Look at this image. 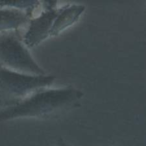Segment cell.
I'll return each instance as SVG.
<instances>
[{
    "instance_id": "6",
    "label": "cell",
    "mask_w": 146,
    "mask_h": 146,
    "mask_svg": "<svg viewBox=\"0 0 146 146\" xmlns=\"http://www.w3.org/2000/svg\"><path fill=\"white\" fill-rule=\"evenodd\" d=\"M31 15L17 9L0 8V33L18 29L31 19Z\"/></svg>"
},
{
    "instance_id": "8",
    "label": "cell",
    "mask_w": 146,
    "mask_h": 146,
    "mask_svg": "<svg viewBox=\"0 0 146 146\" xmlns=\"http://www.w3.org/2000/svg\"><path fill=\"white\" fill-rule=\"evenodd\" d=\"M56 146H70L69 144L65 142L64 139L62 138H60L58 139V140L56 141Z\"/></svg>"
},
{
    "instance_id": "4",
    "label": "cell",
    "mask_w": 146,
    "mask_h": 146,
    "mask_svg": "<svg viewBox=\"0 0 146 146\" xmlns=\"http://www.w3.org/2000/svg\"><path fill=\"white\" fill-rule=\"evenodd\" d=\"M44 10L38 16L31 19L28 30L23 37L27 47L32 48L51 36V31L55 19L60 11L56 1H43Z\"/></svg>"
},
{
    "instance_id": "5",
    "label": "cell",
    "mask_w": 146,
    "mask_h": 146,
    "mask_svg": "<svg viewBox=\"0 0 146 146\" xmlns=\"http://www.w3.org/2000/svg\"><path fill=\"white\" fill-rule=\"evenodd\" d=\"M84 7L79 5H68L60 7L51 31V36H55L71 26L79 20Z\"/></svg>"
},
{
    "instance_id": "2",
    "label": "cell",
    "mask_w": 146,
    "mask_h": 146,
    "mask_svg": "<svg viewBox=\"0 0 146 146\" xmlns=\"http://www.w3.org/2000/svg\"><path fill=\"white\" fill-rule=\"evenodd\" d=\"M52 75H35L16 72L0 66V106L13 107L55 81Z\"/></svg>"
},
{
    "instance_id": "1",
    "label": "cell",
    "mask_w": 146,
    "mask_h": 146,
    "mask_svg": "<svg viewBox=\"0 0 146 146\" xmlns=\"http://www.w3.org/2000/svg\"><path fill=\"white\" fill-rule=\"evenodd\" d=\"M82 96V92L71 87L42 89L19 104L0 110V121L56 116L75 107Z\"/></svg>"
},
{
    "instance_id": "3",
    "label": "cell",
    "mask_w": 146,
    "mask_h": 146,
    "mask_svg": "<svg viewBox=\"0 0 146 146\" xmlns=\"http://www.w3.org/2000/svg\"><path fill=\"white\" fill-rule=\"evenodd\" d=\"M0 66L22 74L44 75L18 31L0 33Z\"/></svg>"
},
{
    "instance_id": "7",
    "label": "cell",
    "mask_w": 146,
    "mask_h": 146,
    "mask_svg": "<svg viewBox=\"0 0 146 146\" xmlns=\"http://www.w3.org/2000/svg\"><path fill=\"white\" fill-rule=\"evenodd\" d=\"M40 2L31 0H0V8L13 9L23 11L32 16V13L36 9Z\"/></svg>"
}]
</instances>
